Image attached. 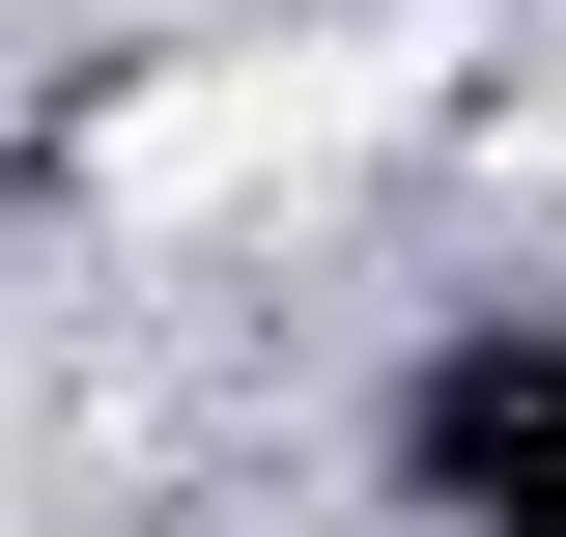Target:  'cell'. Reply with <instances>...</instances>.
Here are the masks:
<instances>
[{
  "mask_svg": "<svg viewBox=\"0 0 566 537\" xmlns=\"http://www.w3.org/2000/svg\"><path fill=\"white\" fill-rule=\"evenodd\" d=\"M424 57H227V85H142L114 141H85V199L114 227H199V199H283V170H340V141H397Z\"/></svg>",
  "mask_w": 566,
  "mask_h": 537,
  "instance_id": "obj_1",
  "label": "cell"
}]
</instances>
